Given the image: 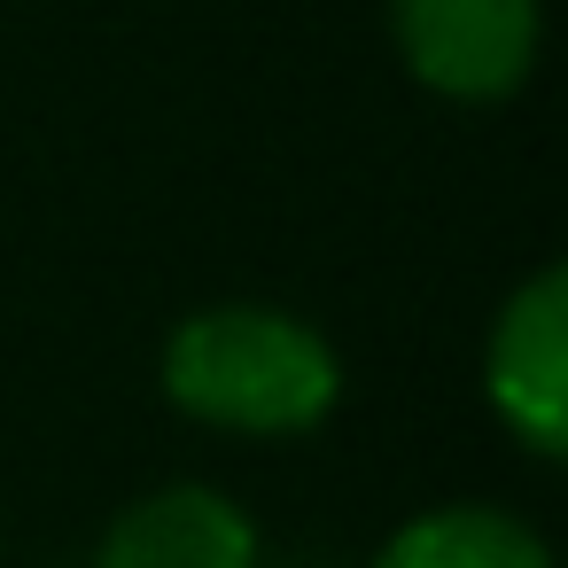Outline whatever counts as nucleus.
I'll return each instance as SVG.
<instances>
[{"mask_svg": "<svg viewBox=\"0 0 568 568\" xmlns=\"http://www.w3.org/2000/svg\"><path fill=\"white\" fill-rule=\"evenodd\" d=\"M164 397L234 436H304L335 413L343 366L320 327L281 304H211L164 343Z\"/></svg>", "mask_w": 568, "mask_h": 568, "instance_id": "f257e3e1", "label": "nucleus"}, {"mask_svg": "<svg viewBox=\"0 0 568 568\" xmlns=\"http://www.w3.org/2000/svg\"><path fill=\"white\" fill-rule=\"evenodd\" d=\"M420 87L452 102H506L537 71V0H389Z\"/></svg>", "mask_w": 568, "mask_h": 568, "instance_id": "f03ea898", "label": "nucleus"}, {"mask_svg": "<svg viewBox=\"0 0 568 568\" xmlns=\"http://www.w3.org/2000/svg\"><path fill=\"white\" fill-rule=\"evenodd\" d=\"M483 389H490V413L537 459L568 452V273L560 265L529 273L498 304L483 343Z\"/></svg>", "mask_w": 568, "mask_h": 568, "instance_id": "7ed1b4c3", "label": "nucleus"}, {"mask_svg": "<svg viewBox=\"0 0 568 568\" xmlns=\"http://www.w3.org/2000/svg\"><path fill=\"white\" fill-rule=\"evenodd\" d=\"M94 568H265V552H257L250 514L226 490L164 483L110 521Z\"/></svg>", "mask_w": 568, "mask_h": 568, "instance_id": "20e7f679", "label": "nucleus"}, {"mask_svg": "<svg viewBox=\"0 0 568 568\" xmlns=\"http://www.w3.org/2000/svg\"><path fill=\"white\" fill-rule=\"evenodd\" d=\"M366 568H552V552L506 506H428Z\"/></svg>", "mask_w": 568, "mask_h": 568, "instance_id": "39448f33", "label": "nucleus"}, {"mask_svg": "<svg viewBox=\"0 0 568 568\" xmlns=\"http://www.w3.org/2000/svg\"><path fill=\"white\" fill-rule=\"evenodd\" d=\"M281 568H335V560H281Z\"/></svg>", "mask_w": 568, "mask_h": 568, "instance_id": "423d86ee", "label": "nucleus"}]
</instances>
